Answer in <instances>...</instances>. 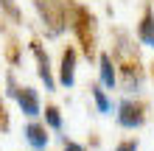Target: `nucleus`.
I'll list each match as a JSON object with an SVG mask.
<instances>
[{
	"label": "nucleus",
	"mask_w": 154,
	"mask_h": 151,
	"mask_svg": "<svg viewBox=\"0 0 154 151\" xmlns=\"http://www.w3.org/2000/svg\"><path fill=\"white\" fill-rule=\"evenodd\" d=\"M76 3L73 0H37V11L42 17V23L48 25L51 37H59L62 31H67L73 25L76 17Z\"/></svg>",
	"instance_id": "nucleus-1"
},
{
	"label": "nucleus",
	"mask_w": 154,
	"mask_h": 151,
	"mask_svg": "<svg viewBox=\"0 0 154 151\" xmlns=\"http://www.w3.org/2000/svg\"><path fill=\"white\" fill-rule=\"evenodd\" d=\"M76 34H79V39H81V48H84V56L87 59H93V53H95V17L87 11V8H76V17H73V25H70Z\"/></svg>",
	"instance_id": "nucleus-2"
},
{
	"label": "nucleus",
	"mask_w": 154,
	"mask_h": 151,
	"mask_svg": "<svg viewBox=\"0 0 154 151\" xmlns=\"http://www.w3.org/2000/svg\"><path fill=\"white\" fill-rule=\"evenodd\" d=\"M115 120L121 129H140L143 123H146V106H143L140 101H132V98H123L121 104L115 106Z\"/></svg>",
	"instance_id": "nucleus-3"
},
{
	"label": "nucleus",
	"mask_w": 154,
	"mask_h": 151,
	"mask_svg": "<svg viewBox=\"0 0 154 151\" xmlns=\"http://www.w3.org/2000/svg\"><path fill=\"white\" fill-rule=\"evenodd\" d=\"M31 53L37 56V76L42 78L45 92H53V90H56V76H53V67H51V59H48V50H45L39 42H31Z\"/></svg>",
	"instance_id": "nucleus-4"
},
{
	"label": "nucleus",
	"mask_w": 154,
	"mask_h": 151,
	"mask_svg": "<svg viewBox=\"0 0 154 151\" xmlns=\"http://www.w3.org/2000/svg\"><path fill=\"white\" fill-rule=\"evenodd\" d=\"M17 104H20V112L25 118H39L42 115V104H39V92L34 87H20L17 90Z\"/></svg>",
	"instance_id": "nucleus-5"
},
{
	"label": "nucleus",
	"mask_w": 154,
	"mask_h": 151,
	"mask_svg": "<svg viewBox=\"0 0 154 151\" xmlns=\"http://www.w3.org/2000/svg\"><path fill=\"white\" fill-rule=\"evenodd\" d=\"M23 137H25V143L34 151H48V146H51V134H48V129H45V123H37V120H31L28 126L23 129Z\"/></svg>",
	"instance_id": "nucleus-6"
},
{
	"label": "nucleus",
	"mask_w": 154,
	"mask_h": 151,
	"mask_svg": "<svg viewBox=\"0 0 154 151\" xmlns=\"http://www.w3.org/2000/svg\"><path fill=\"white\" fill-rule=\"evenodd\" d=\"M76 59H79L76 48H65V50H62V62H59V84L67 87V90L76 84Z\"/></svg>",
	"instance_id": "nucleus-7"
},
{
	"label": "nucleus",
	"mask_w": 154,
	"mask_h": 151,
	"mask_svg": "<svg viewBox=\"0 0 154 151\" xmlns=\"http://www.w3.org/2000/svg\"><path fill=\"white\" fill-rule=\"evenodd\" d=\"M98 76H101V87L104 90H115L118 87V70L109 53H101L98 56Z\"/></svg>",
	"instance_id": "nucleus-8"
},
{
	"label": "nucleus",
	"mask_w": 154,
	"mask_h": 151,
	"mask_svg": "<svg viewBox=\"0 0 154 151\" xmlns=\"http://www.w3.org/2000/svg\"><path fill=\"white\" fill-rule=\"evenodd\" d=\"M137 39H140L146 48L154 50V11H151V8L143 11V20H140V25H137Z\"/></svg>",
	"instance_id": "nucleus-9"
},
{
	"label": "nucleus",
	"mask_w": 154,
	"mask_h": 151,
	"mask_svg": "<svg viewBox=\"0 0 154 151\" xmlns=\"http://www.w3.org/2000/svg\"><path fill=\"white\" fill-rule=\"evenodd\" d=\"M118 84L123 87V92H140V87H143V73H140L137 67L126 65V67H123V78H118Z\"/></svg>",
	"instance_id": "nucleus-10"
},
{
	"label": "nucleus",
	"mask_w": 154,
	"mask_h": 151,
	"mask_svg": "<svg viewBox=\"0 0 154 151\" xmlns=\"http://www.w3.org/2000/svg\"><path fill=\"white\" fill-rule=\"evenodd\" d=\"M90 95H93L95 109L101 112V115H112L115 112V104H112V98L106 95V90H104L101 84H93V87H90Z\"/></svg>",
	"instance_id": "nucleus-11"
},
{
	"label": "nucleus",
	"mask_w": 154,
	"mask_h": 151,
	"mask_svg": "<svg viewBox=\"0 0 154 151\" xmlns=\"http://www.w3.org/2000/svg\"><path fill=\"white\" fill-rule=\"evenodd\" d=\"M45 129L62 131V112H59V106H45Z\"/></svg>",
	"instance_id": "nucleus-12"
},
{
	"label": "nucleus",
	"mask_w": 154,
	"mask_h": 151,
	"mask_svg": "<svg viewBox=\"0 0 154 151\" xmlns=\"http://www.w3.org/2000/svg\"><path fill=\"white\" fill-rule=\"evenodd\" d=\"M59 137V143H62V151H87V146H81L76 143V140H70L67 134H56Z\"/></svg>",
	"instance_id": "nucleus-13"
},
{
	"label": "nucleus",
	"mask_w": 154,
	"mask_h": 151,
	"mask_svg": "<svg viewBox=\"0 0 154 151\" xmlns=\"http://www.w3.org/2000/svg\"><path fill=\"white\" fill-rule=\"evenodd\" d=\"M115 151H140V140L137 137H129V140H121L115 146Z\"/></svg>",
	"instance_id": "nucleus-14"
},
{
	"label": "nucleus",
	"mask_w": 154,
	"mask_h": 151,
	"mask_svg": "<svg viewBox=\"0 0 154 151\" xmlns=\"http://www.w3.org/2000/svg\"><path fill=\"white\" fill-rule=\"evenodd\" d=\"M17 90H20V87L14 84V76L8 73V76H6V95H11V98H17Z\"/></svg>",
	"instance_id": "nucleus-15"
},
{
	"label": "nucleus",
	"mask_w": 154,
	"mask_h": 151,
	"mask_svg": "<svg viewBox=\"0 0 154 151\" xmlns=\"http://www.w3.org/2000/svg\"><path fill=\"white\" fill-rule=\"evenodd\" d=\"M0 123H3V126L8 123V120H6V109H3V101H0Z\"/></svg>",
	"instance_id": "nucleus-16"
},
{
	"label": "nucleus",
	"mask_w": 154,
	"mask_h": 151,
	"mask_svg": "<svg viewBox=\"0 0 154 151\" xmlns=\"http://www.w3.org/2000/svg\"><path fill=\"white\" fill-rule=\"evenodd\" d=\"M151 67H154V65H151ZM151 76H154V70H151Z\"/></svg>",
	"instance_id": "nucleus-17"
}]
</instances>
